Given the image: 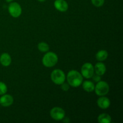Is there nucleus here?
I'll return each mask as SVG.
<instances>
[{
  "instance_id": "obj_19",
  "label": "nucleus",
  "mask_w": 123,
  "mask_h": 123,
  "mask_svg": "<svg viewBox=\"0 0 123 123\" xmlns=\"http://www.w3.org/2000/svg\"><path fill=\"white\" fill-rule=\"evenodd\" d=\"M61 88L64 91H67L68 90H69V88H70L69 84H67V83H65V82L62 83V84H61Z\"/></svg>"
},
{
  "instance_id": "obj_6",
  "label": "nucleus",
  "mask_w": 123,
  "mask_h": 123,
  "mask_svg": "<svg viewBox=\"0 0 123 123\" xmlns=\"http://www.w3.org/2000/svg\"><path fill=\"white\" fill-rule=\"evenodd\" d=\"M50 115L52 118L56 121H60L63 120L66 115L64 110L60 107H54L50 110Z\"/></svg>"
},
{
  "instance_id": "obj_17",
  "label": "nucleus",
  "mask_w": 123,
  "mask_h": 123,
  "mask_svg": "<svg viewBox=\"0 0 123 123\" xmlns=\"http://www.w3.org/2000/svg\"><path fill=\"white\" fill-rule=\"evenodd\" d=\"M7 91V86L5 83L0 81V95L5 94Z\"/></svg>"
},
{
  "instance_id": "obj_15",
  "label": "nucleus",
  "mask_w": 123,
  "mask_h": 123,
  "mask_svg": "<svg viewBox=\"0 0 123 123\" xmlns=\"http://www.w3.org/2000/svg\"><path fill=\"white\" fill-rule=\"evenodd\" d=\"M82 87L85 91L87 92H92L94 91V84L93 82L90 80H85L83 82Z\"/></svg>"
},
{
  "instance_id": "obj_1",
  "label": "nucleus",
  "mask_w": 123,
  "mask_h": 123,
  "mask_svg": "<svg viewBox=\"0 0 123 123\" xmlns=\"http://www.w3.org/2000/svg\"><path fill=\"white\" fill-rule=\"evenodd\" d=\"M67 80L69 85L73 87H78L82 83L83 76L77 70H72L67 74Z\"/></svg>"
},
{
  "instance_id": "obj_10",
  "label": "nucleus",
  "mask_w": 123,
  "mask_h": 123,
  "mask_svg": "<svg viewBox=\"0 0 123 123\" xmlns=\"http://www.w3.org/2000/svg\"><path fill=\"white\" fill-rule=\"evenodd\" d=\"M97 104L100 108L102 109H106L110 106L111 101L108 97L102 96L97 100Z\"/></svg>"
},
{
  "instance_id": "obj_12",
  "label": "nucleus",
  "mask_w": 123,
  "mask_h": 123,
  "mask_svg": "<svg viewBox=\"0 0 123 123\" xmlns=\"http://www.w3.org/2000/svg\"><path fill=\"white\" fill-rule=\"evenodd\" d=\"M94 71L99 76H102L106 73V67L105 64L102 62H98L95 65Z\"/></svg>"
},
{
  "instance_id": "obj_4",
  "label": "nucleus",
  "mask_w": 123,
  "mask_h": 123,
  "mask_svg": "<svg viewBox=\"0 0 123 123\" xmlns=\"http://www.w3.org/2000/svg\"><path fill=\"white\" fill-rule=\"evenodd\" d=\"M95 92L98 96H104L109 91V84L105 81L100 80L94 88Z\"/></svg>"
},
{
  "instance_id": "obj_7",
  "label": "nucleus",
  "mask_w": 123,
  "mask_h": 123,
  "mask_svg": "<svg viewBox=\"0 0 123 123\" xmlns=\"http://www.w3.org/2000/svg\"><path fill=\"white\" fill-rule=\"evenodd\" d=\"M8 10L10 15L13 18H18L22 14V8L18 2H13L10 4Z\"/></svg>"
},
{
  "instance_id": "obj_22",
  "label": "nucleus",
  "mask_w": 123,
  "mask_h": 123,
  "mask_svg": "<svg viewBox=\"0 0 123 123\" xmlns=\"http://www.w3.org/2000/svg\"><path fill=\"white\" fill-rule=\"evenodd\" d=\"M6 1H7V2H12V1H13V0H6Z\"/></svg>"
},
{
  "instance_id": "obj_8",
  "label": "nucleus",
  "mask_w": 123,
  "mask_h": 123,
  "mask_svg": "<svg viewBox=\"0 0 123 123\" xmlns=\"http://www.w3.org/2000/svg\"><path fill=\"white\" fill-rule=\"evenodd\" d=\"M14 102L13 97L10 94L2 95L0 97V105L4 107H8L12 105Z\"/></svg>"
},
{
  "instance_id": "obj_11",
  "label": "nucleus",
  "mask_w": 123,
  "mask_h": 123,
  "mask_svg": "<svg viewBox=\"0 0 123 123\" xmlns=\"http://www.w3.org/2000/svg\"><path fill=\"white\" fill-rule=\"evenodd\" d=\"M0 62L4 67H8L12 63V58L7 53H3L0 56Z\"/></svg>"
},
{
  "instance_id": "obj_9",
  "label": "nucleus",
  "mask_w": 123,
  "mask_h": 123,
  "mask_svg": "<svg viewBox=\"0 0 123 123\" xmlns=\"http://www.w3.org/2000/svg\"><path fill=\"white\" fill-rule=\"evenodd\" d=\"M54 7L57 10L64 12L68 10V5L65 0H55L54 2Z\"/></svg>"
},
{
  "instance_id": "obj_2",
  "label": "nucleus",
  "mask_w": 123,
  "mask_h": 123,
  "mask_svg": "<svg viewBox=\"0 0 123 123\" xmlns=\"http://www.w3.org/2000/svg\"><path fill=\"white\" fill-rule=\"evenodd\" d=\"M58 61L57 55L52 52H47L42 59L43 64L46 67H52L55 66Z\"/></svg>"
},
{
  "instance_id": "obj_3",
  "label": "nucleus",
  "mask_w": 123,
  "mask_h": 123,
  "mask_svg": "<svg viewBox=\"0 0 123 123\" xmlns=\"http://www.w3.org/2000/svg\"><path fill=\"white\" fill-rule=\"evenodd\" d=\"M50 78L54 84L56 85H61L66 80V75L62 70L60 69H55L52 72Z\"/></svg>"
},
{
  "instance_id": "obj_23",
  "label": "nucleus",
  "mask_w": 123,
  "mask_h": 123,
  "mask_svg": "<svg viewBox=\"0 0 123 123\" xmlns=\"http://www.w3.org/2000/svg\"><path fill=\"white\" fill-rule=\"evenodd\" d=\"M0 106H1V105H0Z\"/></svg>"
},
{
  "instance_id": "obj_14",
  "label": "nucleus",
  "mask_w": 123,
  "mask_h": 123,
  "mask_svg": "<svg viewBox=\"0 0 123 123\" xmlns=\"http://www.w3.org/2000/svg\"><path fill=\"white\" fill-rule=\"evenodd\" d=\"M108 56V53L106 50H100L96 55V58L97 59V61H100V62H102V61H105L107 59Z\"/></svg>"
},
{
  "instance_id": "obj_5",
  "label": "nucleus",
  "mask_w": 123,
  "mask_h": 123,
  "mask_svg": "<svg viewBox=\"0 0 123 123\" xmlns=\"http://www.w3.org/2000/svg\"><path fill=\"white\" fill-rule=\"evenodd\" d=\"M94 73V68L93 65L90 62H86L81 68V74L86 79H90L92 78Z\"/></svg>"
},
{
  "instance_id": "obj_20",
  "label": "nucleus",
  "mask_w": 123,
  "mask_h": 123,
  "mask_svg": "<svg viewBox=\"0 0 123 123\" xmlns=\"http://www.w3.org/2000/svg\"><path fill=\"white\" fill-rule=\"evenodd\" d=\"M92 79H93L95 82H97L101 80L100 76L98 75V74H95V75L94 74H93V76H92Z\"/></svg>"
},
{
  "instance_id": "obj_18",
  "label": "nucleus",
  "mask_w": 123,
  "mask_h": 123,
  "mask_svg": "<svg viewBox=\"0 0 123 123\" xmlns=\"http://www.w3.org/2000/svg\"><path fill=\"white\" fill-rule=\"evenodd\" d=\"M91 2L97 7H102L105 3V0H91Z\"/></svg>"
},
{
  "instance_id": "obj_16",
  "label": "nucleus",
  "mask_w": 123,
  "mask_h": 123,
  "mask_svg": "<svg viewBox=\"0 0 123 123\" xmlns=\"http://www.w3.org/2000/svg\"><path fill=\"white\" fill-rule=\"evenodd\" d=\"M38 49L42 52H47L49 50V46L45 42H40L37 45Z\"/></svg>"
},
{
  "instance_id": "obj_21",
  "label": "nucleus",
  "mask_w": 123,
  "mask_h": 123,
  "mask_svg": "<svg viewBox=\"0 0 123 123\" xmlns=\"http://www.w3.org/2000/svg\"><path fill=\"white\" fill-rule=\"evenodd\" d=\"M38 1H39V2H44V1H46V0H37Z\"/></svg>"
},
{
  "instance_id": "obj_13",
  "label": "nucleus",
  "mask_w": 123,
  "mask_h": 123,
  "mask_svg": "<svg viewBox=\"0 0 123 123\" xmlns=\"http://www.w3.org/2000/svg\"><path fill=\"white\" fill-rule=\"evenodd\" d=\"M97 121L100 123H111L112 121V118L109 114L103 113L98 117Z\"/></svg>"
}]
</instances>
